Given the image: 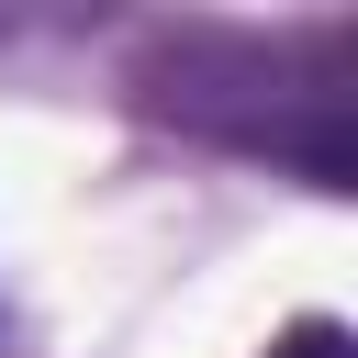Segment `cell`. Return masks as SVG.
<instances>
[{
	"instance_id": "6da1fadb",
	"label": "cell",
	"mask_w": 358,
	"mask_h": 358,
	"mask_svg": "<svg viewBox=\"0 0 358 358\" xmlns=\"http://www.w3.org/2000/svg\"><path fill=\"white\" fill-rule=\"evenodd\" d=\"M134 101L224 157L291 168L313 190L358 179V22H179L134 56Z\"/></svg>"
},
{
	"instance_id": "7a4b0ae2",
	"label": "cell",
	"mask_w": 358,
	"mask_h": 358,
	"mask_svg": "<svg viewBox=\"0 0 358 358\" xmlns=\"http://www.w3.org/2000/svg\"><path fill=\"white\" fill-rule=\"evenodd\" d=\"M268 358H358V347H347V324H336V313H302L291 336H268Z\"/></svg>"
}]
</instances>
